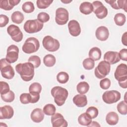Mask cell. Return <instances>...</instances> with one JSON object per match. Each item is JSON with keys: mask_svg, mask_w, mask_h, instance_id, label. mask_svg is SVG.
Here are the masks:
<instances>
[{"mask_svg": "<svg viewBox=\"0 0 127 127\" xmlns=\"http://www.w3.org/2000/svg\"><path fill=\"white\" fill-rule=\"evenodd\" d=\"M104 60L110 64H113L120 62L119 53L114 51H108L104 55Z\"/></svg>", "mask_w": 127, "mask_h": 127, "instance_id": "obj_16", "label": "cell"}, {"mask_svg": "<svg viewBox=\"0 0 127 127\" xmlns=\"http://www.w3.org/2000/svg\"><path fill=\"white\" fill-rule=\"evenodd\" d=\"M42 44L46 50L51 52L57 51L60 46L59 41L51 36H45L43 39Z\"/></svg>", "mask_w": 127, "mask_h": 127, "instance_id": "obj_8", "label": "cell"}, {"mask_svg": "<svg viewBox=\"0 0 127 127\" xmlns=\"http://www.w3.org/2000/svg\"><path fill=\"white\" fill-rule=\"evenodd\" d=\"M30 117L34 122L36 123H40L44 118V112L40 108H36L32 111Z\"/></svg>", "mask_w": 127, "mask_h": 127, "instance_id": "obj_19", "label": "cell"}, {"mask_svg": "<svg viewBox=\"0 0 127 127\" xmlns=\"http://www.w3.org/2000/svg\"><path fill=\"white\" fill-rule=\"evenodd\" d=\"M105 2L108 3L110 4V5L114 8L115 9H119L117 3H116L117 0H105Z\"/></svg>", "mask_w": 127, "mask_h": 127, "instance_id": "obj_47", "label": "cell"}, {"mask_svg": "<svg viewBox=\"0 0 127 127\" xmlns=\"http://www.w3.org/2000/svg\"><path fill=\"white\" fill-rule=\"evenodd\" d=\"M106 121L110 125H116L119 121L118 115L114 112L108 113L106 117Z\"/></svg>", "mask_w": 127, "mask_h": 127, "instance_id": "obj_23", "label": "cell"}, {"mask_svg": "<svg viewBox=\"0 0 127 127\" xmlns=\"http://www.w3.org/2000/svg\"><path fill=\"white\" fill-rule=\"evenodd\" d=\"M111 85V81L108 78H105L100 81V86L103 89H108Z\"/></svg>", "mask_w": 127, "mask_h": 127, "instance_id": "obj_42", "label": "cell"}, {"mask_svg": "<svg viewBox=\"0 0 127 127\" xmlns=\"http://www.w3.org/2000/svg\"><path fill=\"white\" fill-rule=\"evenodd\" d=\"M7 32L11 39L16 42H19L23 39V33L19 27L16 25H10L7 28Z\"/></svg>", "mask_w": 127, "mask_h": 127, "instance_id": "obj_12", "label": "cell"}, {"mask_svg": "<svg viewBox=\"0 0 127 127\" xmlns=\"http://www.w3.org/2000/svg\"><path fill=\"white\" fill-rule=\"evenodd\" d=\"M119 56L120 59H121L123 61H127V49H122L119 53Z\"/></svg>", "mask_w": 127, "mask_h": 127, "instance_id": "obj_46", "label": "cell"}, {"mask_svg": "<svg viewBox=\"0 0 127 127\" xmlns=\"http://www.w3.org/2000/svg\"><path fill=\"white\" fill-rule=\"evenodd\" d=\"M56 60L54 56L51 54L46 55L43 58V63L47 67H52L56 64Z\"/></svg>", "mask_w": 127, "mask_h": 127, "instance_id": "obj_27", "label": "cell"}, {"mask_svg": "<svg viewBox=\"0 0 127 127\" xmlns=\"http://www.w3.org/2000/svg\"><path fill=\"white\" fill-rule=\"evenodd\" d=\"M61 1L63 2H64V3H69V2H70L71 1H72V0H69V1H67L66 0H62Z\"/></svg>", "mask_w": 127, "mask_h": 127, "instance_id": "obj_50", "label": "cell"}, {"mask_svg": "<svg viewBox=\"0 0 127 127\" xmlns=\"http://www.w3.org/2000/svg\"><path fill=\"white\" fill-rule=\"evenodd\" d=\"M101 51L98 47H93L89 52V57L94 61H98L101 57Z\"/></svg>", "mask_w": 127, "mask_h": 127, "instance_id": "obj_25", "label": "cell"}, {"mask_svg": "<svg viewBox=\"0 0 127 127\" xmlns=\"http://www.w3.org/2000/svg\"><path fill=\"white\" fill-rule=\"evenodd\" d=\"M110 64L105 61H102L99 63L95 68L94 74L97 78L102 79L110 73Z\"/></svg>", "mask_w": 127, "mask_h": 127, "instance_id": "obj_7", "label": "cell"}, {"mask_svg": "<svg viewBox=\"0 0 127 127\" xmlns=\"http://www.w3.org/2000/svg\"><path fill=\"white\" fill-rule=\"evenodd\" d=\"M51 123L53 127H66L68 125L63 116L60 113H56L51 117Z\"/></svg>", "mask_w": 127, "mask_h": 127, "instance_id": "obj_14", "label": "cell"}, {"mask_svg": "<svg viewBox=\"0 0 127 127\" xmlns=\"http://www.w3.org/2000/svg\"><path fill=\"white\" fill-rule=\"evenodd\" d=\"M57 79L60 83L64 84L68 81L69 79V75L66 72L61 71L57 74Z\"/></svg>", "mask_w": 127, "mask_h": 127, "instance_id": "obj_32", "label": "cell"}, {"mask_svg": "<svg viewBox=\"0 0 127 127\" xmlns=\"http://www.w3.org/2000/svg\"><path fill=\"white\" fill-rule=\"evenodd\" d=\"M28 62L33 64L35 68H37L41 64V59L37 56H31L28 59Z\"/></svg>", "mask_w": 127, "mask_h": 127, "instance_id": "obj_38", "label": "cell"}, {"mask_svg": "<svg viewBox=\"0 0 127 127\" xmlns=\"http://www.w3.org/2000/svg\"><path fill=\"white\" fill-rule=\"evenodd\" d=\"M20 101L21 103L23 104H27L31 103V96L30 93H24L21 94L20 96Z\"/></svg>", "mask_w": 127, "mask_h": 127, "instance_id": "obj_39", "label": "cell"}, {"mask_svg": "<svg viewBox=\"0 0 127 127\" xmlns=\"http://www.w3.org/2000/svg\"><path fill=\"white\" fill-rule=\"evenodd\" d=\"M51 94L54 98V101L59 106L63 105L68 97V91L61 86H55L51 90Z\"/></svg>", "mask_w": 127, "mask_h": 127, "instance_id": "obj_2", "label": "cell"}, {"mask_svg": "<svg viewBox=\"0 0 127 127\" xmlns=\"http://www.w3.org/2000/svg\"><path fill=\"white\" fill-rule=\"evenodd\" d=\"M0 96L3 101L8 103L12 102L15 98V94L11 90H10L6 94L0 95Z\"/></svg>", "mask_w": 127, "mask_h": 127, "instance_id": "obj_34", "label": "cell"}, {"mask_svg": "<svg viewBox=\"0 0 127 127\" xmlns=\"http://www.w3.org/2000/svg\"><path fill=\"white\" fill-rule=\"evenodd\" d=\"M43 27V24L38 19L28 20L24 24V29L28 33H34L39 32Z\"/></svg>", "mask_w": 127, "mask_h": 127, "instance_id": "obj_6", "label": "cell"}, {"mask_svg": "<svg viewBox=\"0 0 127 127\" xmlns=\"http://www.w3.org/2000/svg\"><path fill=\"white\" fill-rule=\"evenodd\" d=\"M6 60L10 64L14 63L17 61L18 58L19 49L18 47L14 45L9 46L7 49Z\"/></svg>", "mask_w": 127, "mask_h": 127, "instance_id": "obj_13", "label": "cell"}, {"mask_svg": "<svg viewBox=\"0 0 127 127\" xmlns=\"http://www.w3.org/2000/svg\"><path fill=\"white\" fill-rule=\"evenodd\" d=\"M121 97V93L117 90H109L105 91L103 95V101L107 104H113L116 103Z\"/></svg>", "mask_w": 127, "mask_h": 127, "instance_id": "obj_9", "label": "cell"}, {"mask_svg": "<svg viewBox=\"0 0 127 127\" xmlns=\"http://www.w3.org/2000/svg\"><path fill=\"white\" fill-rule=\"evenodd\" d=\"M9 22L8 17L3 14L0 15V27H3L5 26Z\"/></svg>", "mask_w": 127, "mask_h": 127, "instance_id": "obj_44", "label": "cell"}, {"mask_svg": "<svg viewBox=\"0 0 127 127\" xmlns=\"http://www.w3.org/2000/svg\"><path fill=\"white\" fill-rule=\"evenodd\" d=\"M83 67L87 70H91L94 67V61L91 58H86L82 63Z\"/></svg>", "mask_w": 127, "mask_h": 127, "instance_id": "obj_35", "label": "cell"}, {"mask_svg": "<svg viewBox=\"0 0 127 127\" xmlns=\"http://www.w3.org/2000/svg\"><path fill=\"white\" fill-rule=\"evenodd\" d=\"M89 89V85L88 83L85 81L79 82L76 86L77 91L81 94L86 93Z\"/></svg>", "mask_w": 127, "mask_h": 127, "instance_id": "obj_28", "label": "cell"}, {"mask_svg": "<svg viewBox=\"0 0 127 127\" xmlns=\"http://www.w3.org/2000/svg\"><path fill=\"white\" fill-rule=\"evenodd\" d=\"M37 19L42 23L47 22L50 19V16L47 13L41 12L38 14Z\"/></svg>", "mask_w": 127, "mask_h": 127, "instance_id": "obj_41", "label": "cell"}, {"mask_svg": "<svg viewBox=\"0 0 127 127\" xmlns=\"http://www.w3.org/2000/svg\"><path fill=\"white\" fill-rule=\"evenodd\" d=\"M52 0H37L36 4L37 7L40 9H45L49 7L53 2Z\"/></svg>", "mask_w": 127, "mask_h": 127, "instance_id": "obj_37", "label": "cell"}, {"mask_svg": "<svg viewBox=\"0 0 127 127\" xmlns=\"http://www.w3.org/2000/svg\"><path fill=\"white\" fill-rule=\"evenodd\" d=\"M86 113H87L92 119H94L96 118L98 115V110L95 107L91 106L87 108Z\"/></svg>", "mask_w": 127, "mask_h": 127, "instance_id": "obj_40", "label": "cell"}, {"mask_svg": "<svg viewBox=\"0 0 127 127\" xmlns=\"http://www.w3.org/2000/svg\"><path fill=\"white\" fill-rule=\"evenodd\" d=\"M40 47L38 40L35 37H29L25 41L22 46V51L26 54H31L37 52Z\"/></svg>", "mask_w": 127, "mask_h": 127, "instance_id": "obj_4", "label": "cell"}, {"mask_svg": "<svg viewBox=\"0 0 127 127\" xmlns=\"http://www.w3.org/2000/svg\"><path fill=\"white\" fill-rule=\"evenodd\" d=\"M22 9L24 12L29 13L33 12L35 8L33 2L31 1H26L22 4Z\"/></svg>", "mask_w": 127, "mask_h": 127, "instance_id": "obj_33", "label": "cell"}, {"mask_svg": "<svg viewBox=\"0 0 127 127\" xmlns=\"http://www.w3.org/2000/svg\"><path fill=\"white\" fill-rule=\"evenodd\" d=\"M0 95L6 94L10 91L9 85L6 82L1 81L0 82Z\"/></svg>", "mask_w": 127, "mask_h": 127, "instance_id": "obj_43", "label": "cell"}, {"mask_svg": "<svg viewBox=\"0 0 127 127\" xmlns=\"http://www.w3.org/2000/svg\"><path fill=\"white\" fill-rule=\"evenodd\" d=\"M68 28L70 34L76 37L79 35L81 33V28L78 22L75 20H71L68 23Z\"/></svg>", "mask_w": 127, "mask_h": 127, "instance_id": "obj_15", "label": "cell"}, {"mask_svg": "<svg viewBox=\"0 0 127 127\" xmlns=\"http://www.w3.org/2000/svg\"><path fill=\"white\" fill-rule=\"evenodd\" d=\"M88 127H100V125L95 121H92L91 124Z\"/></svg>", "mask_w": 127, "mask_h": 127, "instance_id": "obj_49", "label": "cell"}, {"mask_svg": "<svg viewBox=\"0 0 127 127\" xmlns=\"http://www.w3.org/2000/svg\"><path fill=\"white\" fill-rule=\"evenodd\" d=\"M92 119L91 117L87 113H84L78 117V122L82 126L88 127L92 122Z\"/></svg>", "mask_w": 127, "mask_h": 127, "instance_id": "obj_24", "label": "cell"}, {"mask_svg": "<svg viewBox=\"0 0 127 127\" xmlns=\"http://www.w3.org/2000/svg\"><path fill=\"white\" fill-rule=\"evenodd\" d=\"M14 114L13 108L9 105H5L0 108V119H10Z\"/></svg>", "mask_w": 127, "mask_h": 127, "instance_id": "obj_17", "label": "cell"}, {"mask_svg": "<svg viewBox=\"0 0 127 127\" xmlns=\"http://www.w3.org/2000/svg\"><path fill=\"white\" fill-rule=\"evenodd\" d=\"M80 11L85 15L90 14L93 10V7L92 4L88 1H84L82 2L79 6Z\"/></svg>", "mask_w": 127, "mask_h": 127, "instance_id": "obj_22", "label": "cell"}, {"mask_svg": "<svg viewBox=\"0 0 127 127\" xmlns=\"http://www.w3.org/2000/svg\"><path fill=\"white\" fill-rule=\"evenodd\" d=\"M118 6L119 9H124L126 12L127 11V0H117Z\"/></svg>", "mask_w": 127, "mask_h": 127, "instance_id": "obj_45", "label": "cell"}, {"mask_svg": "<svg viewBox=\"0 0 127 127\" xmlns=\"http://www.w3.org/2000/svg\"><path fill=\"white\" fill-rule=\"evenodd\" d=\"M127 32H126L122 36V43L125 45L127 46Z\"/></svg>", "mask_w": 127, "mask_h": 127, "instance_id": "obj_48", "label": "cell"}, {"mask_svg": "<svg viewBox=\"0 0 127 127\" xmlns=\"http://www.w3.org/2000/svg\"><path fill=\"white\" fill-rule=\"evenodd\" d=\"M117 110L122 115H126L127 114V103L125 101L120 102L117 105Z\"/></svg>", "mask_w": 127, "mask_h": 127, "instance_id": "obj_36", "label": "cell"}, {"mask_svg": "<svg viewBox=\"0 0 127 127\" xmlns=\"http://www.w3.org/2000/svg\"><path fill=\"white\" fill-rule=\"evenodd\" d=\"M93 7V12L99 19L105 18L108 14L107 8L100 1H94L92 3Z\"/></svg>", "mask_w": 127, "mask_h": 127, "instance_id": "obj_10", "label": "cell"}, {"mask_svg": "<svg viewBox=\"0 0 127 127\" xmlns=\"http://www.w3.org/2000/svg\"><path fill=\"white\" fill-rule=\"evenodd\" d=\"M114 22L117 25L123 26L126 22V17L125 14L122 13H117L114 18Z\"/></svg>", "mask_w": 127, "mask_h": 127, "instance_id": "obj_30", "label": "cell"}, {"mask_svg": "<svg viewBox=\"0 0 127 127\" xmlns=\"http://www.w3.org/2000/svg\"><path fill=\"white\" fill-rule=\"evenodd\" d=\"M34 68L33 64L29 62L20 63L15 66L16 72L25 81H29L32 79L35 73Z\"/></svg>", "mask_w": 127, "mask_h": 127, "instance_id": "obj_1", "label": "cell"}, {"mask_svg": "<svg viewBox=\"0 0 127 127\" xmlns=\"http://www.w3.org/2000/svg\"><path fill=\"white\" fill-rule=\"evenodd\" d=\"M42 90V86L38 82L32 83L29 88V91L30 94H40Z\"/></svg>", "mask_w": 127, "mask_h": 127, "instance_id": "obj_29", "label": "cell"}, {"mask_svg": "<svg viewBox=\"0 0 127 127\" xmlns=\"http://www.w3.org/2000/svg\"><path fill=\"white\" fill-rule=\"evenodd\" d=\"M68 11L64 8L60 7L57 9L56 11V22L60 25L65 24L69 18Z\"/></svg>", "mask_w": 127, "mask_h": 127, "instance_id": "obj_11", "label": "cell"}, {"mask_svg": "<svg viewBox=\"0 0 127 127\" xmlns=\"http://www.w3.org/2000/svg\"><path fill=\"white\" fill-rule=\"evenodd\" d=\"M114 76L121 87L127 88V65L126 64L122 63L118 65L115 71Z\"/></svg>", "mask_w": 127, "mask_h": 127, "instance_id": "obj_3", "label": "cell"}, {"mask_svg": "<svg viewBox=\"0 0 127 127\" xmlns=\"http://www.w3.org/2000/svg\"><path fill=\"white\" fill-rule=\"evenodd\" d=\"M73 103L78 107H83L87 104L86 96L84 94H77L73 98Z\"/></svg>", "mask_w": 127, "mask_h": 127, "instance_id": "obj_21", "label": "cell"}, {"mask_svg": "<svg viewBox=\"0 0 127 127\" xmlns=\"http://www.w3.org/2000/svg\"><path fill=\"white\" fill-rule=\"evenodd\" d=\"M11 19L13 22L16 24H20L24 19L23 14L19 11H16L13 12L11 16Z\"/></svg>", "mask_w": 127, "mask_h": 127, "instance_id": "obj_26", "label": "cell"}, {"mask_svg": "<svg viewBox=\"0 0 127 127\" xmlns=\"http://www.w3.org/2000/svg\"><path fill=\"white\" fill-rule=\"evenodd\" d=\"M44 113L47 116H53L55 114L56 108L55 106L52 104H46L43 108Z\"/></svg>", "mask_w": 127, "mask_h": 127, "instance_id": "obj_31", "label": "cell"}, {"mask_svg": "<svg viewBox=\"0 0 127 127\" xmlns=\"http://www.w3.org/2000/svg\"><path fill=\"white\" fill-rule=\"evenodd\" d=\"M0 70L1 75L7 79H12L15 74L14 70L6 59H1L0 61Z\"/></svg>", "mask_w": 127, "mask_h": 127, "instance_id": "obj_5", "label": "cell"}, {"mask_svg": "<svg viewBox=\"0 0 127 127\" xmlns=\"http://www.w3.org/2000/svg\"><path fill=\"white\" fill-rule=\"evenodd\" d=\"M20 2V0H0V7L5 10H10Z\"/></svg>", "mask_w": 127, "mask_h": 127, "instance_id": "obj_20", "label": "cell"}, {"mask_svg": "<svg viewBox=\"0 0 127 127\" xmlns=\"http://www.w3.org/2000/svg\"><path fill=\"white\" fill-rule=\"evenodd\" d=\"M95 36L97 39L100 41H106L109 36L108 29L104 26H101L98 27L95 32Z\"/></svg>", "mask_w": 127, "mask_h": 127, "instance_id": "obj_18", "label": "cell"}]
</instances>
